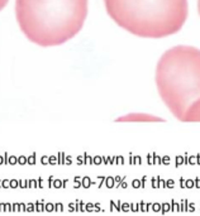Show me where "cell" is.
Segmentation results:
<instances>
[{"mask_svg": "<svg viewBox=\"0 0 200 216\" xmlns=\"http://www.w3.org/2000/svg\"><path fill=\"white\" fill-rule=\"evenodd\" d=\"M87 0H17L15 15L20 31L41 47L60 46L84 27Z\"/></svg>", "mask_w": 200, "mask_h": 216, "instance_id": "obj_1", "label": "cell"}, {"mask_svg": "<svg viewBox=\"0 0 200 216\" xmlns=\"http://www.w3.org/2000/svg\"><path fill=\"white\" fill-rule=\"evenodd\" d=\"M154 81L161 100L184 121L190 108L200 100V49L176 46L166 51L157 63Z\"/></svg>", "mask_w": 200, "mask_h": 216, "instance_id": "obj_2", "label": "cell"}, {"mask_svg": "<svg viewBox=\"0 0 200 216\" xmlns=\"http://www.w3.org/2000/svg\"><path fill=\"white\" fill-rule=\"evenodd\" d=\"M109 17L137 37L165 38L181 31L188 19V0H104Z\"/></svg>", "mask_w": 200, "mask_h": 216, "instance_id": "obj_3", "label": "cell"}, {"mask_svg": "<svg viewBox=\"0 0 200 216\" xmlns=\"http://www.w3.org/2000/svg\"><path fill=\"white\" fill-rule=\"evenodd\" d=\"M118 121H162L160 118L147 114H128L123 118H119Z\"/></svg>", "mask_w": 200, "mask_h": 216, "instance_id": "obj_4", "label": "cell"}, {"mask_svg": "<svg viewBox=\"0 0 200 216\" xmlns=\"http://www.w3.org/2000/svg\"><path fill=\"white\" fill-rule=\"evenodd\" d=\"M185 123H200V100L190 108L184 119Z\"/></svg>", "mask_w": 200, "mask_h": 216, "instance_id": "obj_5", "label": "cell"}, {"mask_svg": "<svg viewBox=\"0 0 200 216\" xmlns=\"http://www.w3.org/2000/svg\"><path fill=\"white\" fill-rule=\"evenodd\" d=\"M25 163H28V158L27 157H24V155L18 157V164H25Z\"/></svg>", "mask_w": 200, "mask_h": 216, "instance_id": "obj_6", "label": "cell"}, {"mask_svg": "<svg viewBox=\"0 0 200 216\" xmlns=\"http://www.w3.org/2000/svg\"><path fill=\"white\" fill-rule=\"evenodd\" d=\"M19 187L20 188H27L28 187V181L27 180H20L19 181Z\"/></svg>", "mask_w": 200, "mask_h": 216, "instance_id": "obj_7", "label": "cell"}, {"mask_svg": "<svg viewBox=\"0 0 200 216\" xmlns=\"http://www.w3.org/2000/svg\"><path fill=\"white\" fill-rule=\"evenodd\" d=\"M43 210H44L43 202H37L35 204V211H43Z\"/></svg>", "mask_w": 200, "mask_h": 216, "instance_id": "obj_8", "label": "cell"}, {"mask_svg": "<svg viewBox=\"0 0 200 216\" xmlns=\"http://www.w3.org/2000/svg\"><path fill=\"white\" fill-rule=\"evenodd\" d=\"M18 186H19L18 180H10V188H17Z\"/></svg>", "mask_w": 200, "mask_h": 216, "instance_id": "obj_9", "label": "cell"}, {"mask_svg": "<svg viewBox=\"0 0 200 216\" xmlns=\"http://www.w3.org/2000/svg\"><path fill=\"white\" fill-rule=\"evenodd\" d=\"M34 210H35V205L29 202V204L27 205V211H28V212H32V211H34Z\"/></svg>", "mask_w": 200, "mask_h": 216, "instance_id": "obj_10", "label": "cell"}, {"mask_svg": "<svg viewBox=\"0 0 200 216\" xmlns=\"http://www.w3.org/2000/svg\"><path fill=\"white\" fill-rule=\"evenodd\" d=\"M17 163H18V157H14V155L9 157V164H17Z\"/></svg>", "mask_w": 200, "mask_h": 216, "instance_id": "obj_11", "label": "cell"}, {"mask_svg": "<svg viewBox=\"0 0 200 216\" xmlns=\"http://www.w3.org/2000/svg\"><path fill=\"white\" fill-rule=\"evenodd\" d=\"M34 163H35V154H32L28 158V164H34Z\"/></svg>", "mask_w": 200, "mask_h": 216, "instance_id": "obj_12", "label": "cell"}, {"mask_svg": "<svg viewBox=\"0 0 200 216\" xmlns=\"http://www.w3.org/2000/svg\"><path fill=\"white\" fill-rule=\"evenodd\" d=\"M28 186H29V187H32V188L37 187V181H35V180H31V181H28Z\"/></svg>", "mask_w": 200, "mask_h": 216, "instance_id": "obj_13", "label": "cell"}, {"mask_svg": "<svg viewBox=\"0 0 200 216\" xmlns=\"http://www.w3.org/2000/svg\"><path fill=\"white\" fill-rule=\"evenodd\" d=\"M8 187H10V181L3 180V188H8Z\"/></svg>", "mask_w": 200, "mask_h": 216, "instance_id": "obj_14", "label": "cell"}, {"mask_svg": "<svg viewBox=\"0 0 200 216\" xmlns=\"http://www.w3.org/2000/svg\"><path fill=\"white\" fill-rule=\"evenodd\" d=\"M5 211H13V204H5Z\"/></svg>", "mask_w": 200, "mask_h": 216, "instance_id": "obj_15", "label": "cell"}, {"mask_svg": "<svg viewBox=\"0 0 200 216\" xmlns=\"http://www.w3.org/2000/svg\"><path fill=\"white\" fill-rule=\"evenodd\" d=\"M19 207H20V211H27V205L23 202H19Z\"/></svg>", "mask_w": 200, "mask_h": 216, "instance_id": "obj_16", "label": "cell"}, {"mask_svg": "<svg viewBox=\"0 0 200 216\" xmlns=\"http://www.w3.org/2000/svg\"><path fill=\"white\" fill-rule=\"evenodd\" d=\"M44 210H47V211H52V210H53V205H52V204H48V205H46V207H44Z\"/></svg>", "mask_w": 200, "mask_h": 216, "instance_id": "obj_17", "label": "cell"}, {"mask_svg": "<svg viewBox=\"0 0 200 216\" xmlns=\"http://www.w3.org/2000/svg\"><path fill=\"white\" fill-rule=\"evenodd\" d=\"M6 3H8V0H0V10H1L4 6L6 5Z\"/></svg>", "mask_w": 200, "mask_h": 216, "instance_id": "obj_18", "label": "cell"}, {"mask_svg": "<svg viewBox=\"0 0 200 216\" xmlns=\"http://www.w3.org/2000/svg\"><path fill=\"white\" fill-rule=\"evenodd\" d=\"M13 211H20L19 204H13Z\"/></svg>", "mask_w": 200, "mask_h": 216, "instance_id": "obj_19", "label": "cell"}, {"mask_svg": "<svg viewBox=\"0 0 200 216\" xmlns=\"http://www.w3.org/2000/svg\"><path fill=\"white\" fill-rule=\"evenodd\" d=\"M9 163V157H8V153L4 154V164H8Z\"/></svg>", "mask_w": 200, "mask_h": 216, "instance_id": "obj_20", "label": "cell"}, {"mask_svg": "<svg viewBox=\"0 0 200 216\" xmlns=\"http://www.w3.org/2000/svg\"><path fill=\"white\" fill-rule=\"evenodd\" d=\"M48 162H49V159H48L47 157H43V158H42V163H43V164H47Z\"/></svg>", "mask_w": 200, "mask_h": 216, "instance_id": "obj_21", "label": "cell"}, {"mask_svg": "<svg viewBox=\"0 0 200 216\" xmlns=\"http://www.w3.org/2000/svg\"><path fill=\"white\" fill-rule=\"evenodd\" d=\"M0 211H5V204L0 202Z\"/></svg>", "mask_w": 200, "mask_h": 216, "instance_id": "obj_22", "label": "cell"}, {"mask_svg": "<svg viewBox=\"0 0 200 216\" xmlns=\"http://www.w3.org/2000/svg\"><path fill=\"white\" fill-rule=\"evenodd\" d=\"M53 184L56 186V187H60V186H61V182H60V181H55Z\"/></svg>", "mask_w": 200, "mask_h": 216, "instance_id": "obj_23", "label": "cell"}, {"mask_svg": "<svg viewBox=\"0 0 200 216\" xmlns=\"http://www.w3.org/2000/svg\"><path fill=\"white\" fill-rule=\"evenodd\" d=\"M56 210H62V205H61V204L56 205Z\"/></svg>", "mask_w": 200, "mask_h": 216, "instance_id": "obj_24", "label": "cell"}, {"mask_svg": "<svg viewBox=\"0 0 200 216\" xmlns=\"http://www.w3.org/2000/svg\"><path fill=\"white\" fill-rule=\"evenodd\" d=\"M42 183H43V180H42V178H39V180H38V187H42Z\"/></svg>", "mask_w": 200, "mask_h": 216, "instance_id": "obj_25", "label": "cell"}, {"mask_svg": "<svg viewBox=\"0 0 200 216\" xmlns=\"http://www.w3.org/2000/svg\"><path fill=\"white\" fill-rule=\"evenodd\" d=\"M49 163H56V158H49Z\"/></svg>", "mask_w": 200, "mask_h": 216, "instance_id": "obj_26", "label": "cell"}, {"mask_svg": "<svg viewBox=\"0 0 200 216\" xmlns=\"http://www.w3.org/2000/svg\"><path fill=\"white\" fill-rule=\"evenodd\" d=\"M0 164H4V157L0 155Z\"/></svg>", "mask_w": 200, "mask_h": 216, "instance_id": "obj_27", "label": "cell"}, {"mask_svg": "<svg viewBox=\"0 0 200 216\" xmlns=\"http://www.w3.org/2000/svg\"><path fill=\"white\" fill-rule=\"evenodd\" d=\"M198 10H199V14H200V0H198Z\"/></svg>", "mask_w": 200, "mask_h": 216, "instance_id": "obj_28", "label": "cell"}, {"mask_svg": "<svg viewBox=\"0 0 200 216\" xmlns=\"http://www.w3.org/2000/svg\"><path fill=\"white\" fill-rule=\"evenodd\" d=\"M0 188H3V180H0Z\"/></svg>", "mask_w": 200, "mask_h": 216, "instance_id": "obj_29", "label": "cell"}]
</instances>
